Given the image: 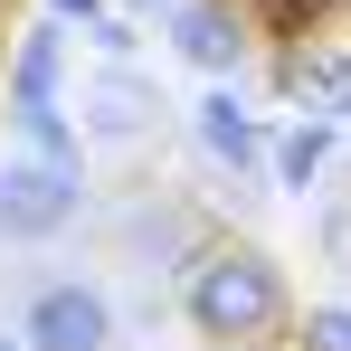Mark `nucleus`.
<instances>
[{
    "mask_svg": "<svg viewBox=\"0 0 351 351\" xmlns=\"http://www.w3.org/2000/svg\"><path fill=\"white\" fill-rule=\"evenodd\" d=\"M209 351H276V342H209Z\"/></svg>",
    "mask_w": 351,
    "mask_h": 351,
    "instance_id": "nucleus-14",
    "label": "nucleus"
},
{
    "mask_svg": "<svg viewBox=\"0 0 351 351\" xmlns=\"http://www.w3.org/2000/svg\"><path fill=\"white\" fill-rule=\"evenodd\" d=\"M294 342H304V351H351V304H313Z\"/></svg>",
    "mask_w": 351,
    "mask_h": 351,
    "instance_id": "nucleus-10",
    "label": "nucleus"
},
{
    "mask_svg": "<svg viewBox=\"0 0 351 351\" xmlns=\"http://www.w3.org/2000/svg\"><path fill=\"white\" fill-rule=\"evenodd\" d=\"M38 10H48V19H76V29H95V19H105L114 0H38Z\"/></svg>",
    "mask_w": 351,
    "mask_h": 351,
    "instance_id": "nucleus-12",
    "label": "nucleus"
},
{
    "mask_svg": "<svg viewBox=\"0 0 351 351\" xmlns=\"http://www.w3.org/2000/svg\"><path fill=\"white\" fill-rule=\"evenodd\" d=\"M86 38H95V58H105V66H123V58H133V19H123V10H105Z\"/></svg>",
    "mask_w": 351,
    "mask_h": 351,
    "instance_id": "nucleus-11",
    "label": "nucleus"
},
{
    "mask_svg": "<svg viewBox=\"0 0 351 351\" xmlns=\"http://www.w3.org/2000/svg\"><path fill=\"white\" fill-rule=\"evenodd\" d=\"M276 86H285L304 114L351 123V48H342V38H294L285 58H276Z\"/></svg>",
    "mask_w": 351,
    "mask_h": 351,
    "instance_id": "nucleus-7",
    "label": "nucleus"
},
{
    "mask_svg": "<svg viewBox=\"0 0 351 351\" xmlns=\"http://www.w3.org/2000/svg\"><path fill=\"white\" fill-rule=\"evenodd\" d=\"M190 133H199V152H209L228 180H256L266 162H276V133L247 114L237 86H199V95H190Z\"/></svg>",
    "mask_w": 351,
    "mask_h": 351,
    "instance_id": "nucleus-5",
    "label": "nucleus"
},
{
    "mask_svg": "<svg viewBox=\"0 0 351 351\" xmlns=\"http://www.w3.org/2000/svg\"><path fill=\"white\" fill-rule=\"evenodd\" d=\"M0 76H10V58H0Z\"/></svg>",
    "mask_w": 351,
    "mask_h": 351,
    "instance_id": "nucleus-16",
    "label": "nucleus"
},
{
    "mask_svg": "<svg viewBox=\"0 0 351 351\" xmlns=\"http://www.w3.org/2000/svg\"><path fill=\"white\" fill-rule=\"evenodd\" d=\"M162 38H171V58L199 86H237V66L256 58V29H247L237 0H180L171 19H162Z\"/></svg>",
    "mask_w": 351,
    "mask_h": 351,
    "instance_id": "nucleus-4",
    "label": "nucleus"
},
{
    "mask_svg": "<svg viewBox=\"0 0 351 351\" xmlns=\"http://www.w3.org/2000/svg\"><path fill=\"white\" fill-rule=\"evenodd\" d=\"M29 105H66V19H29L19 48H10V76H0V114H29Z\"/></svg>",
    "mask_w": 351,
    "mask_h": 351,
    "instance_id": "nucleus-6",
    "label": "nucleus"
},
{
    "mask_svg": "<svg viewBox=\"0 0 351 351\" xmlns=\"http://www.w3.org/2000/svg\"><path fill=\"white\" fill-rule=\"evenodd\" d=\"M76 209H86V171L0 152V247H48L76 228Z\"/></svg>",
    "mask_w": 351,
    "mask_h": 351,
    "instance_id": "nucleus-2",
    "label": "nucleus"
},
{
    "mask_svg": "<svg viewBox=\"0 0 351 351\" xmlns=\"http://www.w3.org/2000/svg\"><path fill=\"white\" fill-rule=\"evenodd\" d=\"M0 351H29V342H19V332H0Z\"/></svg>",
    "mask_w": 351,
    "mask_h": 351,
    "instance_id": "nucleus-15",
    "label": "nucleus"
},
{
    "mask_svg": "<svg viewBox=\"0 0 351 351\" xmlns=\"http://www.w3.org/2000/svg\"><path fill=\"white\" fill-rule=\"evenodd\" d=\"M180 313H190V332H209V342H276L285 313H294V294H285V266H276L266 247L219 237V247H199V256L180 266Z\"/></svg>",
    "mask_w": 351,
    "mask_h": 351,
    "instance_id": "nucleus-1",
    "label": "nucleus"
},
{
    "mask_svg": "<svg viewBox=\"0 0 351 351\" xmlns=\"http://www.w3.org/2000/svg\"><path fill=\"white\" fill-rule=\"evenodd\" d=\"M143 105H152V95H143V76H133V66H105V76L86 86V105H76V123H86L95 143H133V133L152 123Z\"/></svg>",
    "mask_w": 351,
    "mask_h": 351,
    "instance_id": "nucleus-8",
    "label": "nucleus"
},
{
    "mask_svg": "<svg viewBox=\"0 0 351 351\" xmlns=\"http://www.w3.org/2000/svg\"><path fill=\"white\" fill-rule=\"evenodd\" d=\"M19 342L29 351H114V304L86 276H48L19 304Z\"/></svg>",
    "mask_w": 351,
    "mask_h": 351,
    "instance_id": "nucleus-3",
    "label": "nucleus"
},
{
    "mask_svg": "<svg viewBox=\"0 0 351 351\" xmlns=\"http://www.w3.org/2000/svg\"><path fill=\"white\" fill-rule=\"evenodd\" d=\"M332 133H342V123H323V114H294L285 133H276V162H266V171H276V190H294V199H304V190L323 180V162H332Z\"/></svg>",
    "mask_w": 351,
    "mask_h": 351,
    "instance_id": "nucleus-9",
    "label": "nucleus"
},
{
    "mask_svg": "<svg viewBox=\"0 0 351 351\" xmlns=\"http://www.w3.org/2000/svg\"><path fill=\"white\" fill-rule=\"evenodd\" d=\"M114 10H123V19H143V10H152V19H171L180 0H114Z\"/></svg>",
    "mask_w": 351,
    "mask_h": 351,
    "instance_id": "nucleus-13",
    "label": "nucleus"
}]
</instances>
